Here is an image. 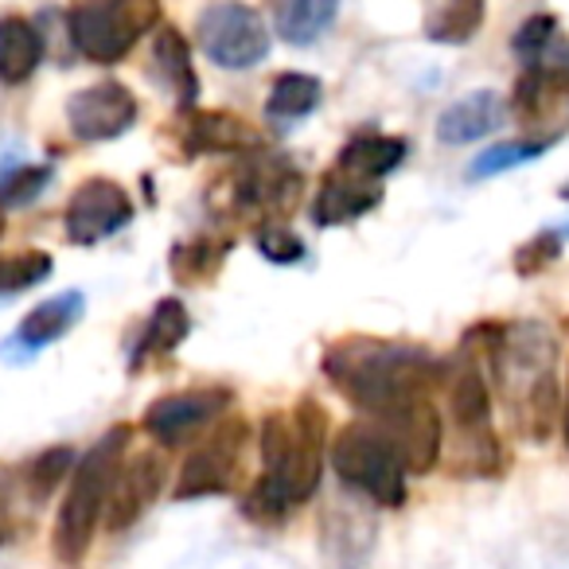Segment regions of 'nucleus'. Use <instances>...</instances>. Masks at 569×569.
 <instances>
[{"label":"nucleus","mask_w":569,"mask_h":569,"mask_svg":"<svg viewBox=\"0 0 569 569\" xmlns=\"http://www.w3.org/2000/svg\"><path fill=\"white\" fill-rule=\"evenodd\" d=\"M325 433L328 418L312 398L273 410L261 421V480L246 491L242 515L253 522H281L317 496L325 480Z\"/></svg>","instance_id":"f257e3e1"},{"label":"nucleus","mask_w":569,"mask_h":569,"mask_svg":"<svg viewBox=\"0 0 569 569\" xmlns=\"http://www.w3.org/2000/svg\"><path fill=\"white\" fill-rule=\"evenodd\" d=\"M320 371L351 406H359L371 418H387L398 406L429 395L433 382H441L445 363L421 343L348 336L325 351Z\"/></svg>","instance_id":"f03ea898"},{"label":"nucleus","mask_w":569,"mask_h":569,"mask_svg":"<svg viewBox=\"0 0 569 569\" xmlns=\"http://www.w3.org/2000/svg\"><path fill=\"white\" fill-rule=\"evenodd\" d=\"M496 375L503 379V395L515 406L519 429L530 441H546L558 413V382H553V363H558V340L546 325L522 320V325L503 328L491 343Z\"/></svg>","instance_id":"7ed1b4c3"},{"label":"nucleus","mask_w":569,"mask_h":569,"mask_svg":"<svg viewBox=\"0 0 569 569\" xmlns=\"http://www.w3.org/2000/svg\"><path fill=\"white\" fill-rule=\"evenodd\" d=\"M129 433H133L129 426H113L110 433L98 437L87 457L74 465L71 491H67L63 507H59L56 535H51V550H56V558L63 561V566H71V569L82 566L90 542H94L113 472H118L121 457H126Z\"/></svg>","instance_id":"20e7f679"},{"label":"nucleus","mask_w":569,"mask_h":569,"mask_svg":"<svg viewBox=\"0 0 569 569\" xmlns=\"http://www.w3.org/2000/svg\"><path fill=\"white\" fill-rule=\"evenodd\" d=\"M332 468L348 488L367 496L379 507L406 503V468L395 437L379 421H351L332 441Z\"/></svg>","instance_id":"39448f33"},{"label":"nucleus","mask_w":569,"mask_h":569,"mask_svg":"<svg viewBox=\"0 0 569 569\" xmlns=\"http://www.w3.org/2000/svg\"><path fill=\"white\" fill-rule=\"evenodd\" d=\"M160 24V0H82L67 17V32L90 63H121L141 36Z\"/></svg>","instance_id":"423d86ee"},{"label":"nucleus","mask_w":569,"mask_h":569,"mask_svg":"<svg viewBox=\"0 0 569 569\" xmlns=\"http://www.w3.org/2000/svg\"><path fill=\"white\" fill-rule=\"evenodd\" d=\"M199 48L222 71H250L269 56V28L250 4L219 0L196 24Z\"/></svg>","instance_id":"0eeeda50"},{"label":"nucleus","mask_w":569,"mask_h":569,"mask_svg":"<svg viewBox=\"0 0 569 569\" xmlns=\"http://www.w3.org/2000/svg\"><path fill=\"white\" fill-rule=\"evenodd\" d=\"M246 421L230 418L183 460L180 480L172 488V499H207V496H227L230 483H234L238 460H242V445H246Z\"/></svg>","instance_id":"6e6552de"},{"label":"nucleus","mask_w":569,"mask_h":569,"mask_svg":"<svg viewBox=\"0 0 569 569\" xmlns=\"http://www.w3.org/2000/svg\"><path fill=\"white\" fill-rule=\"evenodd\" d=\"M129 222H133V199L118 180H106V176L79 183L63 211V230L74 246H98L126 230Z\"/></svg>","instance_id":"1a4fd4ad"},{"label":"nucleus","mask_w":569,"mask_h":569,"mask_svg":"<svg viewBox=\"0 0 569 569\" xmlns=\"http://www.w3.org/2000/svg\"><path fill=\"white\" fill-rule=\"evenodd\" d=\"M230 191H234V203L246 211L284 214L293 211L297 196H301V168L277 152H250L238 164Z\"/></svg>","instance_id":"9d476101"},{"label":"nucleus","mask_w":569,"mask_h":569,"mask_svg":"<svg viewBox=\"0 0 569 569\" xmlns=\"http://www.w3.org/2000/svg\"><path fill=\"white\" fill-rule=\"evenodd\" d=\"M137 113H141V106H137L129 87H121V82H94V87L71 94L67 126H71V133L79 141L102 144L126 137L137 126Z\"/></svg>","instance_id":"9b49d317"},{"label":"nucleus","mask_w":569,"mask_h":569,"mask_svg":"<svg viewBox=\"0 0 569 569\" xmlns=\"http://www.w3.org/2000/svg\"><path fill=\"white\" fill-rule=\"evenodd\" d=\"M164 476H168V465L160 452H137L133 460L118 465L110 496H106V511H102L106 530L121 535V530L133 527V522L157 503L160 491H164Z\"/></svg>","instance_id":"f8f14e48"},{"label":"nucleus","mask_w":569,"mask_h":569,"mask_svg":"<svg viewBox=\"0 0 569 569\" xmlns=\"http://www.w3.org/2000/svg\"><path fill=\"white\" fill-rule=\"evenodd\" d=\"M230 406V390L222 387H203V390H180V395L157 398L144 413V433L157 445L172 449V445H183Z\"/></svg>","instance_id":"ddd939ff"},{"label":"nucleus","mask_w":569,"mask_h":569,"mask_svg":"<svg viewBox=\"0 0 569 569\" xmlns=\"http://www.w3.org/2000/svg\"><path fill=\"white\" fill-rule=\"evenodd\" d=\"M82 312H87V297H82L79 289H67V293H59V297H48V301H40L24 320H20V328L9 336V340L0 343V359L24 363V359H32L36 351H43L48 343L63 340V336L82 320Z\"/></svg>","instance_id":"4468645a"},{"label":"nucleus","mask_w":569,"mask_h":569,"mask_svg":"<svg viewBox=\"0 0 569 569\" xmlns=\"http://www.w3.org/2000/svg\"><path fill=\"white\" fill-rule=\"evenodd\" d=\"M183 152L188 157H250L261 149V137L253 126H246L238 113L199 110L183 126Z\"/></svg>","instance_id":"2eb2a0df"},{"label":"nucleus","mask_w":569,"mask_h":569,"mask_svg":"<svg viewBox=\"0 0 569 569\" xmlns=\"http://www.w3.org/2000/svg\"><path fill=\"white\" fill-rule=\"evenodd\" d=\"M379 199L382 191L375 180H359V176L336 168L320 183L317 203H312V219H317V227H348V222L363 219L367 211H375Z\"/></svg>","instance_id":"dca6fc26"},{"label":"nucleus","mask_w":569,"mask_h":569,"mask_svg":"<svg viewBox=\"0 0 569 569\" xmlns=\"http://www.w3.org/2000/svg\"><path fill=\"white\" fill-rule=\"evenodd\" d=\"M503 98L496 90H476L465 94L449 106V110L437 118V141L441 144H472L480 137L496 133L499 121H503Z\"/></svg>","instance_id":"f3484780"},{"label":"nucleus","mask_w":569,"mask_h":569,"mask_svg":"<svg viewBox=\"0 0 569 569\" xmlns=\"http://www.w3.org/2000/svg\"><path fill=\"white\" fill-rule=\"evenodd\" d=\"M569 106V71H538V67H522L519 82L511 94V113L522 126H542L558 110Z\"/></svg>","instance_id":"a211bd4d"},{"label":"nucleus","mask_w":569,"mask_h":569,"mask_svg":"<svg viewBox=\"0 0 569 569\" xmlns=\"http://www.w3.org/2000/svg\"><path fill=\"white\" fill-rule=\"evenodd\" d=\"M43 32L28 17H0V82L24 87L43 63Z\"/></svg>","instance_id":"6ab92c4d"},{"label":"nucleus","mask_w":569,"mask_h":569,"mask_svg":"<svg viewBox=\"0 0 569 569\" xmlns=\"http://www.w3.org/2000/svg\"><path fill=\"white\" fill-rule=\"evenodd\" d=\"M188 332H191L188 309H183L176 297H164V301L152 309V317L144 320L141 336H137L133 356H129V371H141V367H149L152 359L172 356V351L188 340Z\"/></svg>","instance_id":"aec40b11"},{"label":"nucleus","mask_w":569,"mask_h":569,"mask_svg":"<svg viewBox=\"0 0 569 569\" xmlns=\"http://www.w3.org/2000/svg\"><path fill=\"white\" fill-rule=\"evenodd\" d=\"M511 51L519 56L522 67H538V71H569V40L553 17H530L527 24L515 32Z\"/></svg>","instance_id":"412c9836"},{"label":"nucleus","mask_w":569,"mask_h":569,"mask_svg":"<svg viewBox=\"0 0 569 569\" xmlns=\"http://www.w3.org/2000/svg\"><path fill=\"white\" fill-rule=\"evenodd\" d=\"M406 160V141L402 137H387V133H359L343 144L340 152V172H351L359 180H375L390 176L398 164Z\"/></svg>","instance_id":"4be33fe9"},{"label":"nucleus","mask_w":569,"mask_h":569,"mask_svg":"<svg viewBox=\"0 0 569 569\" xmlns=\"http://www.w3.org/2000/svg\"><path fill=\"white\" fill-rule=\"evenodd\" d=\"M152 67H157L160 82L172 90V98L191 110L199 98V79H196V67H191V48L176 28H164L152 43Z\"/></svg>","instance_id":"5701e85b"},{"label":"nucleus","mask_w":569,"mask_h":569,"mask_svg":"<svg viewBox=\"0 0 569 569\" xmlns=\"http://www.w3.org/2000/svg\"><path fill=\"white\" fill-rule=\"evenodd\" d=\"M483 12H488V0H426V36L433 43H468L483 28Z\"/></svg>","instance_id":"b1692460"},{"label":"nucleus","mask_w":569,"mask_h":569,"mask_svg":"<svg viewBox=\"0 0 569 569\" xmlns=\"http://www.w3.org/2000/svg\"><path fill=\"white\" fill-rule=\"evenodd\" d=\"M343 0H284L277 12V36L293 48H309L317 36H325L340 17Z\"/></svg>","instance_id":"393cba45"},{"label":"nucleus","mask_w":569,"mask_h":569,"mask_svg":"<svg viewBox=\"0 0 569 569\" xmlns=\"http://www.w3.org/2000/svg\"><path fill=\"white\" fill-rule=\"evenodd\" d=\"M325 98V87L320 79L312 74H301V71H289L269 87V98H266V110L269 118H281V121H297L305 113H312Z\"/></svg>","instance_id":"a878e982"},{"label":"nucleus","mask_w":569,"mask_h":569,"mask_svg":"<svg viewBox=\"0 0 569 569\" xmlns=\"http://www.w3.org/2000/svg\"><path fill=\"white\" fill-rule=\"evenodd\" d=\"M51 269H56V261H51V253H43V250L0 253V297L28 293V289L48 281Z\"/></svg>","instance_id":"bb28decb"},{"label":"nucleus","mask_w":569,"mask_h":569,"mask_svg":"<svg viewBox=\"0 0 569 569\" xmlns=\"http://www.w3.org/2000/svg\"><path fill=\"white\" fill-rule=\"evenodd\" d=\"M74 449L71 445H51V449H43L40 457L28 465V472H24V488H28V496L32 499H48L51 491L59 488V480H67V476L74 472Z\"/></svg>","instance_id":"cd10ccee"},{"label":"nucleus","mask_w":569,"mask_h":569,"mask_svg":"<svg viewBox=\"0 0 569 569\" xmlns=\"http://www.w3.org/2000/svg\"><path fill=\"white\" fill-rule=\"evenodd\" d=\"M553 141H558V137H535V141L496 144V149H488L472 168H468V176H472V180H488V176H499V172H507V168H519V164H527V160L542 157L546 149H553Z\"/></svg>","instance_id":"c85d7f7f"},{"label":"nucleus","mask_w":569,"mask_h":569,"mask_svg":"<svg viewBox=\"0 0 569 569\" xmlns=\"http://www.w3.org/2000/svg\"><path fill=\"white\" fill-rule=\"evenodd\" d=\"M56 168L51 164H17L12 172L0 176V203L4 207H28L48 191Z\"/></svg>","instance_id":"c756f323"},{"label":"nucleus","mask_w":569,"mask_h":569,"mask_svg":"<svg viewBox=\"0 0 569 569\" xmlns=\"http://www.w3.org/2000/svg\"><path fill=\"white\" fill-rule=\"evenodd\" d=\"M222 253H227V242H211V238L176 246L172 250V273L180 277V281H207V277L219 269Z\"/></svg>","instance_id":"7c9ffc66"},{"label":"nucleus","mask_w":569,"mask_h":569,"mask_svg":"<svg viewBox=\"0 0 569 569\" xmlns=\"http://www.w3.org/2000/svg\"><path fill=\"white\" fill-rule=\"evenodd\" d=\"M253 242H258V250L266 253L269 261H277V266H293V261L305 258V242L293 230H284L281 222H266V227L253 234Z\"/></svg>","instance_id":"2f4dec72"},{"label":"nucleus","mask_w":569,"mask_h":569,"mask_svg":"<svg viewBox=\"0 0 569 569\" xmlns=\"http://www.w3.org/2000/svg\"><path fill=\"white\" fill-rule=\"evenodd\" d=\"M17 538V483L9 468H0V546Z\"/></svg>","instance_id":"473e14b6"},{"label":"nucleus","mask_w":569,"mask_h":569,"mask_svg":"<svg viewBox=\"0 0 569 569\" xmlns=\"http://www.w3.org/2000/svg\"><path fill=\"white\" fill-rule=\"evenodd\" d=\"M561 433H566V449H569V387H566V406H561Z\"/></svg>","instance_id":"72a5a7b5"},{"label":"nucleus","mask_w":569,"mask_h":569,"mask_svg":"<svg viewBox=\"0 0 569 569\" xmlns=\"http://www.w3.org/2000/svg\"><path fill=\"white\" fill-rule=\"evenodd\" d=\"M0 230H4V219H0Z\"/></svg>","instance_id":"f704fd0d"}]
</instances>
